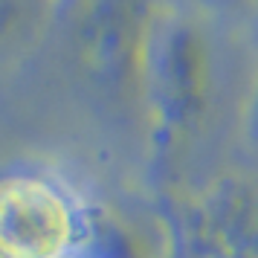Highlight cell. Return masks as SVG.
<instances>
[{
    "instance_id": "obj_1",
    "label": "cell",
    "mask_w": 258,
    "mask_h": 258,
    "mask_svg": "<svg viewBox=\"0 0 258 258\" xmlns=\"http://www.w3.org/2000/svg\"><path fill=\"white\" fill-rule=\"evenodd\" d=\"M215 102V55L198 15L157 0L145 47L142 107L154 137L174 148L191 140Z\"/></svg>"
},
{
    "instance_id": "obj_2",
    "label": "cell",
    "mask_w": 258,
    "mask_h": 258,
    "mask_svg": "<svg viewBox=\"0 0 258 258\" xmlns=\"http://www.w3.org/2000/svg\"><path fill=\"white\" fill-rule=\"evenodd\" d=\"M157 0H82L73 58L84 84L107 105L142 107L145 47Z\"/></svg>"
},
{
    "instance_id": "obj_3",
    "label": "cell",
    "mask_w": 258,
    "mask_h": 258,
    "mask_svg": "<svg viewBox=\"0 0 258 258\" xmlns=\"http://www.w3.org/2000/svg\"><path fill=\"white\" fill-rule=\"evenodd\" d=\"M82 223L84 195L61 177H0V258H76Z\"/></svg>"
},
{
    "instance_id": "obj_4",
    "label": "cell",
    "mask_w": 258,
    "mask_h": 258,
    "mask_svg": "<svg viewBox=\"0 0 258 258\" xmlns=\"http://www.w3.org/2000/svg\"><path fill=\"white\" fill-rule=\"evenodd\" d=\"M195 258H258V180L226 174L191 209Z\"/></svg>"
},
{
    "instance_id": "obj_5",
    "label": "cell",
    "mask_w": 258,
    "mask_h": 258,
    "mask_svg": "<svg viewBox=\"0 0 258 258\" xmlns=\"http://www.w3.org/2000/svg\"><path fill=\"white\" fill-rule=\"evenodd\" d=\"M183 238L165 215L84 195L82 244L76 258H180Z\"/></svg>"
},
{
    "instance_id": "obj_6",
    "label": "cell",
    "mask_w": 258,
    "mask_h": 258,
    "mask_svg": "<svg viewBox=\"0 0 258 258\" xmlns=\"http://www.w3.org/2000/svg\"><path fill=\"white\" fill-rule=\"evenodd\" d=\"M191 15H246L258 9V0H163Z\"/></svg>"
},
{
    "instance_id": "obj_7",
    "label": "cell",
    "mask_w": 258,
    "mask_h": 258,
    "mask_svg": "<svg viewBox=\"0 0 258 258\" xmlns=\"http://www.w3.org/2000/svg\"><path fill=\"white\" fill-rule=\"evenodd\" d=\"M246 137L258 142V73L252 79V90H249V102H246Z\"/></svg>"
}]
</instances>
